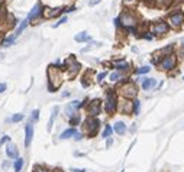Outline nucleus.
Instances as JSON below:
<instances>
[{"label":"nucleus","instance_id":"nucleus-1","mask_svg":"<svg viewBox=\"0 0 184 172\" xmlns=\"http://www.w3.org/2000/svg\"><path fill=\"white\" fill-rule=\"evenodd\" d=\"M118 20H119L120 29H122L125 33H126L128 30H131V29L139 28V25H141V20H139L138 13H136L134 9H131V7H125V9L119 13ZM126 35H128V33H126Z\"/></svg>","mask_w":184,"mask_h":172},{"label":"nucleus","instance_id":"nucleus-2","mask_svg":"<svg viewBox=\"0 0 184 172\" xmlns=\"http://www.w3.org/2000/svg\"><path fill=\"white\" fill-rule=\"evenodd\" d=\"M46 80H48L46 81V90L49 93H57L61 88V85L64 84L65 77H64L62 71H59L54 65H48V68H46Z\"/></svg>","mask_w":184,"mask_h":172},{"label":"nucleus","instance_id":"nucleus-3","mask_svg":"<svg viewBox=\"0 0 184 172\" xmlns=\"http://www.w3.org/2000/svg\"><path fill=\"white\" fill-rule=\"evenodd\" d=\"M119 94L116 88H107L104 91V98H103V111L109 116L113 117L119 111Z\"/></svg>","mask_w":184,"mask_h":172},{"label":"nucleus","instance_id":"nucleus-4","mask_svg":"<svg viewBox=\"0 0 184 172\" xmlns=\"http://www.w3.org/2000/svg\"><path fill=\"white\" fill-rule=\"evenodd\" d=\"M116 91L120 98H128V100H135V98H138V94H139V88H138L136 83L134 80H131L129 77L116 85Z\"/></svg>","mask_w":184,"mask_h":172},{"label":"nucleus","instance_id":"nucleus-5","mask_svg":"<svg viewBox=\"0 0 184 172\" xmlns=\"http://www.w3.org/2000/svg\"><path fill=\"white\" fill-rule=\"evenodd\" d=\"M100 127H102V122H100L99 117H89V116H86V119L80 125V132H83L86 138L93 139L100 132Z\"/></svg>","mask_w":184,"mask_h":172},{"label":"nucleus","instance_id":"nucleus-6","mask_svg":"<svg viewBox=\"0 0 184 172\" xmlns=\"http://www.w3.org/2000/svg\"><path fill=\"white\" fill-rule=\"evenodd\" d=\"M178 62H180L178 55H177V52H174V54H170V55H164V56H161V59H160L157 68H158L160 71H163V72L171 74L173 71H177Z\"/></svg>","mask_w":184,"mask_h":172},{"label":"nucleus","instance_id":"nucleus-7","mask_svg":"<svg viewBox=\"0 0 184 172\" xmlns=\"http://www.w3.org/2000/svg\"><path fill=\"white\" fill-rule=\"evenodd\" d=\"M170 30H171V28L165 19H158L149 25V32L152 33L154 38H164L170 33Z\"/></svg>","mask_w":184,"mask_h":172},{"label":"nucleus","instance_id":"nucleus-8","mask_svg":"<svg viewBox=\"0 0 184 172\" xmlns=\"http://www.w3.org/2000/svg\"><path fill=\"white\" fill-rule=\"evenodd\" d=\"M64 62H65V72H64L65 78L67 80L75 78L81 71V64L75 59V55H70L67 59H64Z\"/></svg>","mask_w":184,"mask_h":172},{"label":"nucleus","instance_id":"nucleus-9","mask_svg":"<svg viewBox=\"0 0 184 172\" xmlns=\"http://www.w3.org/2000/svg\"><path fill=\"white\" fill-rule=\"evenodd\" d=\"M167 23L170 25V28L173 30H181L184 26V12L180 9H176V10H171L168 14H167Z\"/></svg>","mask_w":184,"mask_h":172},{"label":"nucleus","instance_id":"nucleus-10","mask_svg":"<svg viewBox=\"0 0 184 172\" xmlns=\"http://www.w3.org/2000/svg\"><path fill=\"white\" fill-rule=\"evenodd\" d=\"M84 110H86V116L99 117V114H102V111H103V100L102 98H91Z\"/></svg>","mask_w":184,"mask_h":172},{"label":"nucleus","instance_id":"nucleus-11","mask_svg":"<svg viewBox=\"0 0 184 172\" xmlns=\"http://www.w3.org/2000/svg\"><path fill=\"white\" fill-rule=\"evenodd\" d=\"M44 9H45V6L41 3V1H38L32 9H30V12L28 13V20L30 22V25H38L42 19H44Z\"/></svg>","mask_w":184,"mask_h":172},{"label":"nucleus","instance_id":"nucleus-12","mask_svg":"<svg viewBox=\"0 0 184 172\" xmlns=\"http://www.w3.org/2000/svg\"><path fill=\"white\" fill-rule=\"evenodd\" d=\"M112 69L113 71H120L123 74H128L131 69H132V64L128 62L125 58H115L112 59Z\"/></svg>","mask_w":184,"mask_h":172},{"label":"nucleus","instance_id":"nucleus-13","mask_svg":"<svg viewBox=\"0 0 184 172\" xmlns=\"http://www.w3.org/2000/svg\"><path fill=\"white\" fill-rule=\"evenodd\" d=\"M61 16H64V6H58V7H46L44 9V19L45 20H52V19H59Z\"/></svg>","mask_w":184,"mask_h":172},{"label":"nucleus","instance_id":"nucleus-14","mask_svg":"<svg viewBox=\"0 0 184 172\" xmlns=\"http://www.w3.org/2000/svg\"><path fill=\"white\" fill-rule=\"evenodd\" d=\"M119 113L123 116H134V100H119Z\"/></svg>","mask_w":184,"mask_h":172},{"label":"nucleus","instance_id":"nucleus-15","mask_svg":"<svg viewBox=\"0 0 184 172\" xmlns=\"http://www.w3.org/2000/svg\"><path fill=\"white\" fill-rule=\"evenodd\" d=\"M33 135H35V129H33V123H26L25 125V140H23V145L25 148L28 149L33 140Z\"/></svg>","mask_w":184,"mask_h":172},{"label":"nucleus","instance_id":"nucleus-16","mask_svg":"<svg viewBox=\"0 0 184 172\" xmlns=\"http://www.w3.org/2000/svg\"><path fill=\"white\" fill-rule=\"evenodd\" d=\"M4 153H6V156H7L9 159H12V161H16L17 158H20L19 151H17V146H16L15 143H12V142H9V143L6 145Z\"/></svg>","mask_w":184,"mask_h":172},{"label":"nucleus","instance_id":"nucleus-17","mask_svg":"<svg viewBox=\"0 0 184 172\" xmlns=\"http://www.w3.org/2000/svg\"><path fill=\"white\" fill-rule=\"evenodd\" d=\"M141 88L144 91H149L157 88V80L155 78H149V77H142L141 78Z\"/></svg>","mask_w":184,"mask_h":172},{"label":"nucleus","instance_id":"nucleus-18","mask_svg":"<svg viewBox=\"0 0 184 172\" xmlns=\"http://www.w3.org/2000/svg\"><path fill=\"white\" fill-rule=\"evenodd\" d=\"M78 104H80L78 100H73L71 103H68V104L65 106V116H67V117H71V116L77 114V113L80 111Z\"/></svg>","mask_w":184,"mask_h":172},{"label":"nucleus","instance_id":"nucleus-19","mask_svg":"<svg viewBox=\"0 0 184 172\" xmlns=\"http://www.w3.org/2000/svg\"><path fill=\"white\" fill-rule=\"evenodd\" d=\"M94 74V69H87V71H84V74L81 75V85L84 87V88H87V87H90L91 85V83H93V80L96 81V78H91V75Z\"/></svg>","mask_w":184,"mask_h":172},{"label":"nucleus","instance_id":"nucleus-20","mask_svg":"<svg viewBox=\"0 0 184 172\" xmlns=\"http://www.w3.org/2000/svg\"><path fill=\"white\" fill-rule=\"evenodd\" d=\"M128 77H126V74H123V72H120V71H113V72H110L109 74V81L112 83V84H120L123 80H126Z\"/></svg>","mask_w":184,"mask_h":172},{"label":"nucleus","instance_id":"nucleus-21","mask_svg":"<svg viewBox=\"0 0 184 172\" xmlns=\"http://www.w3.org/2000/svg\"><path fill=\"white\" fill-rule=\"evenodd\" d=\"M19 19L13 14V13H9V16H7V19H6V23H4V29H15V28H17V25H19Z\"/></svg>","mask_w":184,"mask_h":172},{"label":"nucleus","instance_id":"nucleus-22","mask_svg":"<svg viewBox=\"0 0 184 172\" xmlns=\"http://www.w3.org/2000/svg\"><path fill=\"white\" fill-rule=\"evenodd\" d=\"M113 132H115L116 135H119V136H123V135L128 132V127H126L125 122H122V120H118V122L113 125Z\"/></svg>","mask_w":184,"mask_h":172},{"label":"nucleus","instance_id":"nucleus-23","mask_svg":"<svg viewBox=\"0 0 184 172\" xmlns=\"http://www.w3.org/2000/svg\"><path fill=\"white\" fill-rule=\"evenodd\" d=\"M77 132H78V130H77V127H68V129H65L64 132H61V135H59V139H61V140L73 139V136H74Z\"/></svg>","mask_w":184,"mask_h":172},{"label":"nucleus","instance_id":"nucleus-24","mask_svg":"<svg viewBox=\"0 0 184 172\" xmlns=\"http://www.w3.org/2000/svg\"><path fill=\"white\" fill-rule=\"evenodd\" d=\"M154 1H155V7H157V9L167 10V9H170V7L174 4L176 0H154Z\"/></svg>","mask_w":184,"mask_h":172},{"label":"nucleus","instance_id":"nucleus-25","mask_svg":"<svg viewBox=\"0 0 184 172\" xmlns=\"http://www.w3.org/2000/svg\"><path fill=\"white\" fill-rule=\"evenodd\" d=\"M74 41L78 42V43H84V42H90V41H91V36H90L86 30H83V32H78V33L74 36Z\"/></svg>","mask_w":184,"mask_h":172},{"label":"nucleus","instance_id":"nucleus-26","mask_svg":"<svg viewBox=\"0 0 184 172\" xmlns=\"http://www.w3.org/2000/svg\"><path fill=\"white\" fill-rule=\"evenodd\" d=\"M16 39H17V36H16L15 33H12V35H9V36H4V39L1 41L0 46H1V48H9V46L15 45Z\"/></svg>","mask_w":184,"mask_h":172},{"label":"nucleus","instance_id":"nucleus-27","mask_svg":"<svg viewBox=\"0 0 184 172\" xmlns=\"http://www.w3.org/2000/svg\"><path fill=\"white\" fill-rule=\"evenodd\" d=\"M29 25H30V22H29L28 19L20 20V22H19V25H17V28L15 29V35H16V36L22 35V33H23V30H26V28H28Z\"/></svg>","mask_w":184,"mask_h":172},{"label":"nucleus","instance_id":"nucleus-28","mask_svg":"<svg viewBox=\"0 0 184 172\" xmlns=\"http://www.w3.org/2000/svg\"><path fill=\"white\" fill-rule=\"evenodd\" d=\"M58 111H59V107L55 106V107L52 109V114H51V117H49V120H48V125H46V130H48V132L52 130V127H54V122H55V119H57Z\"/></svg>","mask_w":184,"mask_h":172},{"label":"nucleus","instance_id":"nucleus-29","mask_svg":"<svg viewBox=\"0 0 184 172\" xmlns=\"http://www.w3.org/2000/svg\"><path fill=\"white\" fill-rule=\"evenodd\" d=\"M157 52H158L161 56H164V55H170V54H174V52H176V43H170V45H167V46L158 49Z\"/></svg>","mask_w":184,"mask_h":172},{"label":"nucleus","instance_id":"nucleus-30","mask_svg":"<svg viewBox=\"0 0 184 172\" xmlns=\"http://www.w3.org/2000/svg\"><path fill=\"white\" fill-rule=\"evenodd\" d=\"M81 122H83V117H81V114H80V113H77V114H74V116L68 117L70 127H77V126H80V125H81Z\"/></svg>","mask_w":184,"mask_h":172},{"label":"nucleus","instance_id":"nucleus-31","mask_svg":"<svg viewBox=\"0 0 184 172\" xmlns=\"http://www.w3.org/2000/svg\"><path fill=\"white\" fill-rule=\"evenodd\" d=\"M9 10H7V7H6V4L3 3V4H0V26H4V23H6V19H7V16H9Z\"/></svg>","mask_w":184,"mask_h":172},{"label":"nucleus","instance_id":"nucleus-32","mask_svg":"<svg viewBox=\"0 0 184 172\" xmlns=\"http://www.w3.org/2000/svg\"><path fill=\"white\" fill-rule=\"evenodd\" d=\"M113 133H115V132H113V126L109 125V123H106V125H104V129H103V132H102V138H103V139H109V138H112Z\"/></svg>","mask_w":184,"mask_h":172},{"label":"nucleus","instance_id":"nucleus-33","mask_svg":"<svg viewBox=\"0 0 184 172\" xmlns=\"http://www.w3.org/2000/svg\"><path fill=\"white\" fill-rule=\"evenodd\" d=\"M23 165H25V159L23 158H17L16 161H13V171L15 172H20L22 171V168H23Z\"/></svg>","mask_w":184,"mask_h":172},{"label":"nucleus","instance_id":"nucleus-34","mask_svg":"<svg viewBox=\"0 0 184 172\" xmlns=\"http://www.w3.org/2000/svg\"><path fill=\"white\" fill-rule=\"evenodd\" d=\"M32 172H52L51 168H48L46 165H42V164H36V165H33V168H32Z\"/></svg>","mask_w":184,"mask_h":172},{"label":"nucleus","instance_id":"nucleus-35","mask_svg":"<svg viewBox=\"0 0 184 172\" xmlns=\"http://www.w3.org/2000/svg\"><path fill=\"white\" fill-rule=\"evenodd\" d=\"M149 71H151V67H149V65H142V67L134 69V72H135L136 75H145V74H148Z\"/></svg>","mask_w":184,"mask_h":172},{"label":"nucleus","instance_id":"nucleus-36","mask_svg":"<svg viewBox=\"0 0 184 172\" xmlns=\"http://www.w3.org/2000/svg\"><path fill=\"white\" fill-rule=\"evenodd\" d=\"M25 119V114L23 113H15L12 117H10V122H13V123H19V122H22Z\"/></svg>","mask_w":184,"mask_h":172},{"label":"nucleus","instance_id":"nucleus-37","mask_svg":"<svg viewBox=\"0 0 184 172\" xmlns=\"http://www.w3.org/2000/svg\"><path fill=\"white\" fill-rule=\"evenodd\" d=\"M141 111V100L135 98L134 100V116H138Z\"/></svg>","mask_w":184,"mask_h":172},{"label":"nucleus","instance_id":"nucleus-38","mask_svg":"<svg viewBox=\"0 0 184 172\" xmlns=\"http://www.w3.org/2000/svg\"><path fill=\"white\" fill-rule=\"evenodd\" d=\"M39 114H41V111H39L38 109H35V110L30 113V123H36V122H39Z\"/></svg>","mask_w":184,"mask_h":172},{"label":"nucleus","instance_id":"nucleus-39","mask_svg":"<svg viewBox=\"0 0 184 172\" xmlns=\"http://www.w3.org/2000/svg\"><path fill=\"white\" fill-rule=\"evenodd\" d=\"M104 78H107V71H103V72H99V74L96 75V83H99V84H102V83L104 81Z\"/></svg>","mask_w":184,"mask_h":172},{"label":"nucleus","instance_id":"nucleus-40","mask_svg":"<svg viewBox=\"0 0 184 172\" xmlns=\"http://www.w3.org/2000/svg\"><path fill=\"white\" fill-rule=\"evenodd\" d=\"M67 20H68V17H67V16L64 14V16H61V17L58 19V22H57V23H54V25H52V28H58L59 25H64V23H65Z\"/></svg>","mask_w":184,"mask_h":172},{"label":"nucleus","instance_id":"nucleus-41","mask_svg":"<svg viewBox=\"0 0 184 172\" xmlns=\"http://www.w3.org/2000/svg\"><path fill=\"white\" fill-rule=\"evenodd\" d=\"M10 139H12V138H10L9 135H3V136H1V139H0V146L7 145V143L10 142Z\"/></svg>","mask_w":184,"mask_h":172},{"label":"nucleus","instance_id":"nucleus-42","mask_svg":"<svg viewBox=\"0 0 184 172\" xmlns=\"http://www.w3.org/2000/svg\"><path fill=\"white\" fill-rule=\"evenodd\" d=\"M84 138H86V136H84V133H83V132H77V133L73 136V139H74L75 142H80V140H83Z\"/></svg>","mask_w":184,"mask_h":172},{"label":"nucleus","instance_id":"nucleus-43","mask_svg":"<svg viewBox=\"0 0 184 172\" xmlns=\"http://www.w3.org/2000/svg\"><path fill=\"white\" fill-rule=\"evenodd\" d=\"M147 7H155V1L154 0H141Z\"/></svg>","mask_w":184,"mask_h":172},{"label":"nucleus","instance_id":"nucleus-44","mask_svg":"<svg viewBox=\"0 0 184 172\" xmlns=\"http://www.w3.org/2000/svg\"><path fill=\"white\" fill-rule=\"evenodd\" d=\"M75 10V6H64V14L65 13H71Z\"/></svg>","mask_w":184,"mask_h":172},{"label":"nucleus","instance_id":"nucleus-45","mask_svg":"<svg viewBox=\"0 0 184 172\" xmlns=\"http://www.w3.org/2000/svg\"><path fill=\"white\" fill-rule=\"evenodd\" d=\"M10 166H13V164H10V161H3V162H1V168H3V169H7V168H10Z\"/></svg>","mask_w":184,"mask_h":172},{"label":"nucleus","instance_id":"nucleus-46","mask_svg":"<svg viewBox=\"0 0 184 172\" xmlns=\"http://www.w3.org/2000/svg\"><path fill=\"white\" fill-rule=\"evenodd\" d=\"M7 90V84L6 83H0V94H3Z\"/></svg>","mask_w":184,"mask_h":172},{"label":"nucleus","instance_id":"nucleus-47","mask_svg":"<svg viewBox=\"0 0 184 172\" xmlns=\"http://www.w3.org/2000/svg\"><path fill=\"white\" fill-rule=\"evenodd\" d=\"M70 172H87V169H86V168L83 169V168H73V166H71V168H70Z\"/></svg>","mask_w":184,"mask_h":172},{"label":"nucleus","instance_id":"nucleus-48","mask_svg":"<svg viewBox=\"0 0 184 172\" xmlns=\"http://www.w3.org/2000/svg\"><path fill=\"white\" fill-rule=\"evenodd\" d=\"M177 55H178V59H184V48H181L180 51H176Z\"/></svg>","mask_w":184,"mask_h":172},{"label":"nucleus","instance_id":"nucleus-49","mask_svg":"<svg viewBox=\"0 0 184 172\" xmlns=\"http://www.w3.org/2000/svg\"><path fill=\"white\" fill-rule=\"evenodd\" d=\"M112 145H113V139H112V138L106 139V149H109V148H110Z\"/></svg>","mask_w":184,"mask_h":172},{"label":"nucleus","instance_id":"nucleus-50","mask_svg":"<svg viewBox=\"0 0 184 172\" xmlns=\"http://www.w3.org/2000/svg\"><path fill=\"white\" fill-rule=\"evenodd\" d=\"M70 96H71L70 91H64V93H61V97H62V98H67V97H70Z\"/></svg>","mask_w":184,"mask_h":172},{"label":"nucleus","instance_id":"nucleus-51","mask_svg":"<svg viewBox=\"0 0 184 172\" xmlns=\"http://www.w3.org/2000/svg\"><path fill=\"white\" fill-rule=\"evenodd\" d=\"M125 1V4H135L138 0H123Z\"/></svg>","mask_w":184,"mask_h":172},{"label":"nucleus","instance_id":"nucleus-52","mask_svg":"<svg viewBox=\"0 0 184 172\" xmlns=\"http://www.w3.org/2000/svg\"><path fill=\"white\" fill-rule=\"evenodd\" d=\"M102 0H90V6H94V4H97V3H100Z\"/></svg>","mask_w":184,"mask_h":172},{"label":"nucleus","instance_id":"nucleus-53","mask_svg":"<svg viewBox=\"0 0 184 172\" xmlns=\"http://www.w3.org/2000/svg\"><path fill=\"white\" fill-rule=\"evenodd\" d=\"M4 36H6V35H4V32H3V30L0 29V43H1V41L4 39Z\"/></svg>","mask_w":184,"mask_h":172},{"label":"nucleus","instance_id":"nucleus-54","mask_svg":"<svg viewBox=\"0 0 184 172\" xmlns=\"http://www.w3.org/2000/svg\"><path fill=\"white\" fill-rule=\"evenodd\" d=\"M74 156H86V153H80V152H75Z\"/></svg>","mask_w":184,"mask_h":172},{"label":"nucleus","instance_id":"nucleus-55","mask_svg":"<svg viewBox=\"0 0 184 172\" xmlns=\"http://www.w3.org/2000/svg\"><path fill=\"white\" fill-rule=\"evenodd\" d=\"M52 172H64V171H62L61 168H54V169H52Z\"/></svg>","mask_w":184,"mask_h":172},{"label":"nucleus","instance_id":"nucleus-56","mask_svg":"<svg viewBox=\"0 0 184 172\" xmlns=\"http://www.w3.org/2000/svg\"><path fill=\"white\" fill-rule=\"evenodd\" d=\"M135 130H136V125H132V127H131V132H132V133H134V132H135Z\"/></svg>","mask_w":184,"mask_h":172},{"label":"nucleus","instance_id":"nucleus-57","mask_svg":"<svg viewBox=\"0 0 184 172\" xmlns=\"http://www.w3.org/2000/svg\"><path fill=\"white\" fill-rule=\"evenodd\" d=\"M181 48H184V39H181Z\"/></svg>","mask_w":184,"mask_h":172},{"label":"nucleus","instance_id":"nucleus-58","mask_svg":"<svg viewBox=\"0 0 184 172\" xmlns=\"http://www.w3.org/2000/svg\"><path fill=\"white\" fill-rule=\"evenodd\" d=\"M4 3V0H0V4H3Z\"/></svg>","mask_w":184,"mask_h":172},{"label":"nucleus","instance_id":"nucleus-59","mask_svg":"<svg viewBox=\"0 0 184 172\" xmlns=\"http://www.w3.org/2000/svg\"><path fill=\"white\" fill-rule=\"evenodd\" d=\"M120 172H125V169H122V171H120Z\"/></svg>","mask_w":184,"mask_h":172},{"label":"nucleus","instance_id":"nucleus-60","mask_svg":"<svg viewBox=\"0 0 184 172\" xmlns=\"http://www.w3.org/2000/svg\"><path fill=\"white\" fill-rule=\"evenodd\" d=\"M183 80H184V75H183Z\"/></svg>","mask_w":184,"mask_h":172},{"label":"nucleus","instance_id":"nucleus-61","mask_svg":"<svg viewBox=\"0 0 184 172\" xmlns=\"http://www.w3.org/2000/svg\"><path fill=\"white\" fill-rule=\"evenodd\" d=\"M10 1H12V0H10Z\"/></svg>","mask_w":184,"mask_h":172}]
</instances>
